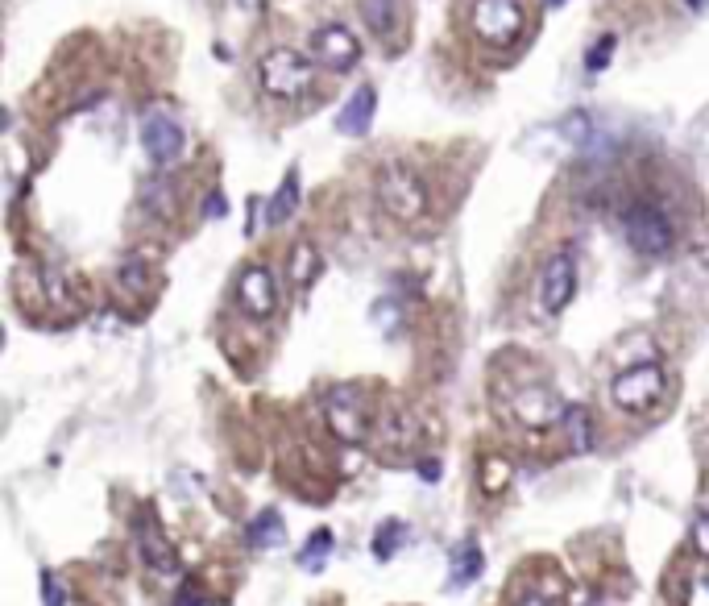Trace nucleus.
<instances>
[{
  "label": "nucleus",
  "instance_id": "nucleus-1",
  "mask_svg": "<svg viewBox=\"0 0 709 606\" xmlns=\"http://www.w3.org/2000/svg\"><path fill=\"white\" fill-rule=\"evenodd\" d=\"M378 204L390 220L415 225V220L428 216V187H423V179L411 167H403V162H386L378 171Z\"/></svg>",
  "mask_w": 709,
  "mask_h": 606
},
{
  "label": "nucleus",
  "instance_id": "nucleus-2",
  "mask_svg": "<svg viewBox=\"0 0 709 606\" xmlns=\"http://www.w3.org/2000/svg\"><path fill=\"white\" fill-rule=\"evenodd\" d=\"M311 79H316V63L291 46L266 50L258 59V84L270 100H299L311 88Z\"/></svg>",
  "mask_w": 709,
  "mask_h": 606
},
{
  "label": "nucleus",
  "instance_id": "nucleus-3",
  "mask_svg": "<svg viewBox=\"0 0 709 606\" xmlns=\"http://www.w3.org/2000/svg\"><path fill=\"white\" fill-rule=\"evenodd\" d=\"M469 25H473V34H477L481 42L506 50V46L519 42L527 17H523V9H519V0H477L473 13H469Z\"/></svg>",
  "mask_w": 709,
  "mask_h": 606
},
{
  "label": "nucleus",
  "instance_id": "nucleus-4",
  "mask_svg": "<svg viewBox=\"0 0 709 606\" xmlns=\"http://www.w3.org/2000/svg\"><path fill=\"white\" fill-rule=\"evenodd\" d=\"M622 233H627L631 250L643 258H660L672 250V220L656 204H635L627 212V220H622Z\"/></svg>",
  "mask_w": 709,
  "mask_h": 606
},
{
  "label": "nucleus",
  "instance_id": "nucleus-5",
  "mask_svg": "<svg viewBox=\"0 0 709 606\" xmlns=\"http://www.w3.org/2000/svg\"><path fill=\"white\" fill-rule=\"evenodd\" d=\"M660 395H664V370L656 362H643V366L622 370L614 378V387H610V399L622 411H651V407L660 403Z\"/></svg>",
  "mask_w": 709,
  "mask_h": 606
},
{
  "label": "nucleus",
  "instance_id": "nucleus-6",
  "mask_svg": "<svg viewBox=\"0 0 709 606\" xmlns=\"http://www.w3.org/2000/svg\"><path fill=\"white\" fill-rule=\"evenodd\" d=\"M324 416L332 424V432L345 440V445H361L370 416H365V395L357 387H332L324 395Z\"/></svg>",
  "mask_w": 709,
  "mask_h": 606
},
{
  "label": "nucleus",
  "instance_id": "nucleus-7",
  "mask_svg": "<svg viewBox=\"0 0 709 606\" xmlns=\"http://www.w3.org/2000/svg\"><path fill=\"white\" fill-rule=\"evenodd\" d=\"M311 59L324 63V67L336 71V75H345V71H353L357 59H361V42H357V34L349 30V25L328 21V25H320V30L311 34Z\"/></svg>",
  "mask_w": 709,
  "mask_h": 606
},
{
  "label": "nucleus",
  "instance_id": "nucleus-8",
  "mask_svg": "<svg viewBox=\"0 0 709 606\" xmlns=\"http://www.w3.org/2000/svg\"><path fill=\"white\" fill-rule=\"evenodd\" d=\"M237 303H241V312L253 316V320L274 316V308H278V283H274L270 266H245V270H241V279H237Z\"/></svg>",
  "mask_w": 709,
  "mask_h": 606
},
{
  "label": "nucleus",
  "instance_id": "nucleus-9",
  "mask_svg": "<svg viewBox=\"0 0 709 606\" xmlns=\"http://www.w3.org/2000/svg\"><path fill=\"white\" fill-rule=\"evenodd\" d=\"M573 291H577V262H573V254H552L544 274H540V308L548 316L564 312V308H569V299H573Z\"/></svg>",
  "mask_w": 709,
  "mask_h": 606
},
{
  "label": "nucleus",
  "instance_id": "nucleus-10",
  "mask_svg": "<svg viewBox=\"0 0 709 606\" xmlns=\"http://www.w3.org/2000/svg\"><path fill=\"white\" fill-rule=\"evenodd\" d=\"M133 540H137V553H141V561H146L154 573H162V577L179 573V553H175V548H170L166 532L158 528V523H154L150 515H141V519L133 523Z\"/></svg>",
  "mask_w": 709,
  "mask_h": 606
},
{
  "label": "nucleus",
  "instance_id": "nucleus-11",
  "mask_svg": "<svg viewBox=\"0 0 709 606\" xmlns=\"http://www.w3.org/2000/svg\"><path fill=\"white\" fill-rule=\"evenodd\" d=\"M141 146H146V154L158 167H166V162H175L183 154V125L166 113H150L146 125H141Z\"/></svg>",
  "mask_w": 709,
  "mask_h": 606
},
{
  "label": "nucleus",
  "instance_id": "nucleus-12",
  "mask_svg": "<svg viewBox=\"0 0 709 606\" xmlns=\"http://www.w3.org/2000/svg\"><path fill=\"white\" fill-rule=\"evenodd\" d=\"M510 407H515L519 424H527V428H548L552 420H560V416H564V407H560V403L552 399V391H544V387L519 391L515 399H510Z\"/></svg>",
  "mask_w": 709,
  "mask_h": 606
},
{
  "label": "nucleus",
  "instance_id": "nucleus-13",
  "mask_svg": "<svg viewBox=\"0 0 709 606\" xmlns=\"http://www.w3.org/2000/svg\"><path fill=\"white\" fill-rule=\"evenodd\" d=\"M374 113H378V92L374 88H357L349 96V104L336 113V129L345 137H365L374 125Z\"/></svg>",
  "mask_w": 709,
  "mask_h": 606
},
{
  "label": "nucleus",
  "instance_id": "nucleus-14",
  "mask_svg": "<svg viewBox=\"0 0 709 606\" xmlns=\"http://www.w3.org/2000/svg\"><path fill=\"white\" fill-rule=\"evenodd\" d=\"M481 569H486V557H481V548L473 540H465L461 548H452V561H448V590H465L473 586Z\"/></svg>",
  "mask_w": 709,
  "mask_h": 606
},
{
  "label": "nucleus",
  "instance_id": "nucleus-15",
  "mask_svg": "<svg viewBox=\"0 0 709 606\" xmlns=\"http://www.w3.org/2000/svg\"><path fill=\"white\" fill-rule=\"evenodd\" d=\"M299 212V171H287L282 175V183H278V191L270 196V204H266V225H287V220Z\"/></svg>",
  "mask_w": 709,
  "mask_h": 606
},
{
  "label": "nucleus",
  "instance_id": "nucleus-16",
  "mask_svg": "<svg viewBox=\"0 0 709 606\" xmlns=\"http://www.w3.org/2000/svg\"><path fill=\"white\" fill-rule=\"evenodd\" d=\"M560 428H564V440H569V449H573V453H589V445H593V416H589V411H585L581 403L564 407Z\"/></svg>",
  "mask_w": 709,
  "mask_h": 606
},
{
  "label": "nucleus",
  "instance_id": "nucleus-17",
  "mask_svg": "<svg viewBox=\"0 0 709 606\" xmlns=\"http://www.w3.org/2000/svg\"><path fill=\"white\" fill-rule=\"evenodd\" d=\"M245 540H249L253 548H278V544H287V523H282L278 511H262V515L245 528Z\"/></svg>",
  "mask_w": 709,
  "mask_h": 606
},
{
  "label": "nucleus",
  "instance_id": "nucleus-18",
  "mask_svg": "<svg viewBox=\"0 0 709 606\" xmlns=\"http://www.w3.org/2000/svg\"><path fill=\"white\" fill-rule=\"evenodd\" d=\"M361 17L378 38H386L399 21V0H361Z\"/></svg>",
  "mask_w": 709,
  "mask_h": 606
},
{
  "label": "nucleus",
  "instance_id": "nucleus-19",
  "mask_svg": "<svg viewBox=\"0 0 709 606\" xmlns=\"http://www.w3.org/2000/svg\"><path fill=\"white\" fill-rule=\"evenodd\" d=\"M320 274V254H316V245H307L299 241L295 250H291V283L295 287H311V279Z\"/></svg>",
  "mask_w": 709,
  "mask_h": 606
},
{
  "label": "nucleus",
  "instance_id": "nucleus-20",
  "mask_svg": "<svg viewBox=\"0 0 709 606\" xmlns=\"http://www.w3.org/2000/svg\"><path fill=\"white\" fill-rule=\"evenodd\" d=\"M560 137H564V142H569V146L585 150V146L593 142V117L585 113V108H573V113L560 121Z\"/></svg>",
  "mask_w": 709,
  "mask_h": 606
},
{
  "label": "nucleus",
  "instance_id": "nucleus-21",
  "mask_svg": "<svg viewBox=\"0 0 709 606\" xmlns=\"http://www.w3.org/2000/svg\"><path fill=\"white\" fill-rule=\"evenodd\" d=\"M332 544H336V536H332L328 528H316V532L307 536V544H303L299 565H303V569H320V565H324V557L332 553Z\"/></svg>",
  "mask_w": 709,
  "mask_h": 606
},
{
  "label": "nucleus",
  "instance_id": "nucleus-22",
  "mask_svg": "<svg viewBox=\"0 0 709 606\" xmlns=\"http://www.w3.org/2000/svg\"><path fill=\"white\" fill-rule=\"evenodd\" d=\"M407 540V523H399V519H386L382 528H378V536H374V553L386 561V557H394V548H399Z\"/></svg>",
  "mask_w": 709,
  "mask_h": 606
},
{
  "label": "nucleus",
  "instance_id": "nucleus-23",
  "mask_svg": "<svg viewBox=\"0 0 709 606\" xmlns=\"http://www.w3.org/2000/svg\"><path fill=\"white\" fill-rule=\"evenodd\" d=\"M141 204L154 208L158 216H166L170 208H175V200H170V187H166L162 179H150V183H146V191H141Z\"/></svg>",
  "mask_w": 709,
  "mask_h": 606
},
{
  "label": "nucleus",
  "instance_id": "nucleus-24",
  "mask_svg": "<svg viewBox=\"0 0 709 606\" xmlns=\"http://www.w3.org/2000/svg\"><path fill=\"white\" fill-rule=\"evenodd\" d=\"M614 50H618V38H614V34H602V42H593V46H589V54H585V67H589V71H606Z\"/></svg>",
  "mask_w": 709,
  "mask_h": 606
},
{
  "label": "nucleus",
  "instance_id": "nucleus-25",
  "mask_svg": "<svg viewBox=\"0 0 709 606\" xmlns=\"http://www.w3.org/2000/svg\"><path fill=\"white\" fill-rule=\"evenodd\" d=\"M146 279H150L146 262H141V258H125V266H121V287H125V291H146Z\"/></svg>",
  "mask_w": 709,
  "mask_h": 606
},
{
  "label": "nucleus",
  "instance_id": "nucleus-26",
  "mask_svg": "<svg viewBox=\"0 0 709 606\" xmlns=\"http://www.w3.org/2000/svg\"><path fill=\"white\" fill-rule=\"evenodd\" d=\"M42 602H46V606H67V594H63L59 577H54L50 569L42 573Z\"/></svg>",
  "mask_w": 709,
  "mask_h": 606
},
{
  "label": "nucleus",
  "instance_id": "nucleus-27",
  "mask_svg": "<svg viewBox=\"0 0 709 606\" xmlns=\"http://www.w3.org/2000/svg\"><path fill=\"white\" fill-rule=\"evenodd\" d=\"M693 548L701 557H709V511L693 519Z\"/></svg>",
  "mask_w": 709,
  "mask_h": 606
},
{
  "label": "nucleus",
  "instance_id": "nucleus-28",
  "mask_svg": "<svg viewBox=\"0 0 709 606\" xmlns=\"http://www.w3.org/2000/svg\"><path fill=\"white\" fill-rule=\"evenodd\" d=\"M685 606H709V577H705V573H701V577H693Z\"/></svg>",
  "mask_w": 709,
  "mask_h": 606
},
{
  "label": "nucleus",
  "instance_id": "nucleus-29",
  "mask_svg": "<svg viewBox=\"0 0 709 606\" xmlns=\"http://www.w3.org/2000/svg\"><path fill=\"white\" fill-rule=\"evenodd\" d=\"M506 461H486V490H502L506 486Z\"/></svg>",
  "mask_w": 709,
  "mask_h": 606
},
{
  "label": "nucleus",
  "instance_id": "nucleus-30",
  "mask_svg": "<svg viewBox=\"0 0 709 606\" xmlns=\"http://www.w3.org/2000/svg\"><path fill=\"white\" fill-rule=\"evenodd\" d=\"M515 606H556V602H552V598H544V594H523Z\"/></svg>",
  "mask_w": 709,
  "mask_h": 606
},
{
  "label": "nucleus",
  "instance_id": "nucleus-31",
  "mask_svg": "<svg viewBox=\"0 0 709 606\" xmlns=\"http://www.w3.org/2000/svg\"><path fill=\"white\" fill-rule=\"evenodd\" d=\"M175 606H200V598H195V590L187 586V590H183V594L175 598Z\"/></svg>",
  "mask_w": 709,
  "mask_h": 606
},
{
  "label": "nucleus",
  "instance_id": "nucleus-32",
  "mask_svg": "<svg viewBox=\"0 0 709 606\" xmlns=\"http://www.w3.org/2000/svg\"><path fill=\"white\" fill-rule=\"evenodd\" d=\"M419 470H423V478H428V482H436V474H440V465H436V461H423V465H419Z\"/></svg>",
  "mask_w": 709,
  "mask_h": 606
},
{
  "label": "nucleus",
  "instance_id": "nucleus-33",
  "mask_svg": "<svg viewBox=\"0 0 709 606\" xmlns=\"http://www.w3.org/2000/svg\"><path fill=\"white\" fill-rule=\"evenodd\" d=\"M241 5H245L249 13H258V9H262V0H241Z\"/></svg>",
  "mask_w": 709,
  "mask_h": 606
},
{
  "label": "nucleus",
  "instance_id": "nucleus-34",
  "mask_svg": "<svg viewBox=\"0 0 709 606\" xmlns=\"http://www.w3.org/2000/svg\"><path fill=\"white\" fill-rule=\"evenodd\" d=\"M685 5H693V9H705V0H685Z\"/></svg>",
  "mask_w": 709,
  "mask_h": 606
},
{
  "label": "nucleus",
  "instance_id": "nucleus-35",
  "mask_svg": "<svg viewBox=\"0 0 709 606\" xmlns=\"http://www.w3.org/2000/svg\"><path fill=\"white\" fill-rule=\"evenodd\" d=\"M593 606H622V602H593Z\"/></svg>",
  "mask_w": 709,
  "mask_h": 606
},
{
  "label": "nucleus",
  "instance_id": "nucleus-36",
  "mask_svg": "<svg viewBox=\"0 0 709 606\" xmlns=\"http://www.w3.org/2000/svg\"><path fill=\"white\" fill-rule=\"evenodd\" d=\"M548 5H552V9H560V5H564V0H548Z\"/></svg>",
  "mask_w": 709,
  "mask_h": 606
}]
</instances>
